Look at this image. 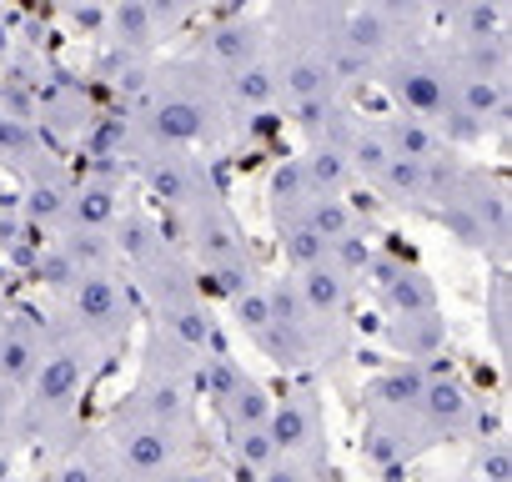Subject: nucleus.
Returning <instances> with one entry per match:
<instances>
[{"label": "nucleus", "mask_w": 512, "mask_h": 482, "mask_svg": "<svg viewBox=\"0 0 512 482\" xmlns=\"http://www.w3.org/2000/svg\"><path fill=\"white\" fill-rule=\"evenodd\" d=\"M101 367L106 362L81 337H71L61 322L46 317V347H41L31 387L21 392L16 432H26L36 442H61L76 427V407H81V397H86V387L96 382Z\"/></svg>", "instance_id": "nucleus-1"}, {"label": "nucleus", "mask_w": 512, "mask_h": 482, "mask_svg": "<svg viewBox=\"0 0 512 482\" xmlns=\"http://www.w3.org/2000/svg\"><path fill=\"white\" fill-rule=\"evenodd\" d=\"M51 322H61L71 337H81L106 362L136 332V292H131L126 272H81L56 297V317Z\"/></svg>", "instance_id": "nucleus-2"}, {"label": "nucleus", "mask_w": 512, "mask_h": 482, "mask_svg": "<svg viewBox=\"0 0 512 482\" xmlns=\"http://www.w3.org/2000/svg\"><path fill=\"white\" fill-rule=\"evenodd\" d=\"M437 221L447 226V236L467 252H492L502 262L507 252V186L502 176H487L477 166H457L442 206H437Z\"/></svg>", "instance_id": "nucleus-3"}, {"label": "nucleus", "mask_w": 512, "mask_h": 482, "mask_svg": "<svg viewBox=\"0 0 512 482\" xmlns=\"http://www.w3.org/2000/svg\"><path fill=\"white\" fill-rule=\"evenodd\" d=\"M372 81H377L382 96L397 106L392 116L437 126L442 111H447V66H442V51L427 46V41L382 56V61L372 66Z\"/></svg>", "instance_id": "nucleus-4"}, {"label": "nucleus", "mask_w": 512, "mask_h": 482, "mask_svg": "<svg viewBox=\"0 0 512 482\" xmlns=\"http://www.w3.org/2000/svg\"><path fill=\"white\" fill-rule=\"evenodd\" d=\"M267 427H272L277 457H292L307 472H317L322 482H337L332 437H327V407H322L312 382H287V392L272 397V422Z\"/></svg>", "instance_id": "nucleus-5"}, {"label": "nucleus", "mask_w": 512, "mask_h": 482, "mask_svg": "<svg viewBox=\"0 0 512 482\" xmlns=\"http://www.w3.org/2000/svg\"><path fill=\"white\" fill-rule=\"evenodd\" d=\"M41 347H46V317L0 297V442L6 447L16 437V407L36 377Z\"/></svg>", "instance_id": "nucleus-6"}, {"label": "nucleus", "mask_w": 512, "mask_h": 482, "mask_svg": "<svg viewBox=\"0 0 512 482\" xmlns=\"http://www.w3.org/2000/svg\"><path fill=\"white\" fill-rule=\"evenodd\" d=\"M362 282H367V292L377 297V312H382L387 327H392V322H412V317L442 312L432 277H427L417 262H407V257H397V252H387V247H377V257H372V267L362 272Z\"/></svg>", "instance_id": "nucleus-7"}, {"label": "nucleus", "mask_w": 512, "mask_h": 482, "mask_svg": "<svg viewBox=\"0 0 512 482\" xmlns=\"http://www.w3.org/2000/svg\"><path fill=\"white\" fill-rule=\"evenodd\" d=\"M71 196H76V171L56 156H41L21 171V206L16 216L31 221L36 231L56 236L66 226V211H71Z\"/></svg>", "instance_id": "nucleus-8"}, {"label": "nucleus", "mask_w": 512, "mask_h": 482, "mask_svg": "<svg viewBox=\"0 0 512 482\" xmlns=\"http://www.w3.org/2000/svg\"><path fill=\"white\" fill-rule=\"evenodd\" d=\"M186 11H161V6H141V0H126V6H111L106 11V31H101V46H111V51H131V56H151L166 36H171V26L181 21Z\"/></svg>", "instance_id": "nucleus-9"}, {"label": "nucleus", "mask_w": 512, "mask_h": 482, "mask_svg": "<svg viewBox=\"0 0 512 482\" xmlns=\"http://www.w3.org/2000/svg\"><path fill=\"white\" fill-rule=\"evenodd\" d=\"M262 56H267V31L251 16H216L191 61H201L211 76H221V71H236L246 61H262Z\"/></svg>", "instance_id": "nucleus-10"}, {"label": "nucleus", "mask_w": 512, "mask_h": 482, "mask_svg": "<svg viewBox=\"0 0 512 482\" xmlns=\"http://www.w3.org/2000/svg\"><path fill=\"white\" fill-rule=\"evenodd\" d=\"M51 482H121V472L111 467L96 432H71L66 442H56Z\"/></svg>", "instance_id": "nucleus-11"}, {"label": "nucleus", "mask_w": 512, "mask_h": 482, "mask_svg": "<svg viewBox=\"0 0 512 482\" xmlns=\"http://www.w3.org/2000/svg\"><path fill=\"white\" fill-rule=\"evenodd\" d=\"M46 156V136L26 121H11L6 111H0V166H11V171H26L31 161Z\"/></svg>", "instance_id": "nucleus-12"}, {"label": "nucleus", "mask_w": 512, "mask_h": 482, "mask_svg": "<svg viewBox=\"0 0 512 482\" xmlns=\"http://www.w3.org/2000/svg\"><path fill=\"white\" fill-rule=\"evenodd\" d=\"M472 477H477V482H507V477H512V457H507V442H502V432H492V437H477Z\"/></svg>", "instance_id": "nucleus-13"}, {"label": "nucleus", "mask_w": 512, "mask_h": 482, "mask_svg": "<svg viewBox=\"0 0 512 482\" xmlns=\"http://www.w3.org/2000/svg\"><path fill=\"white\" fill-rule=\"evenodd\" d=\"M251 482H322L317 472H307L302 462H292V457H272L262 472H256Z\"/></svg>", "instance_id": "nucleus-14"}, {"label": "nucleus", "mask_w": 512, "mask_h": 482, "mask_svg": "<svg viewBox=\"0 0 512 482\" xmlns=\"http://www.w3.org/2000/svg\"><path fill=\"white\" fill-rule=\"evenodd\" d=\"M161 482H231V477H226L221 467H211V462H201V457H196V462H186V467L166 472Z\"/></svg>", "instance_id": "nucleus-15"}, {"label": "nucleus", "mask_w": 512, "mask_h": 482, "mask_svg": "<svg viewBox=\"0 0 512 482\" xmlns=\"http://www.w3.org/2000/svg\"><path fill=\"white\" fill-rule=\"evenodd\" d=\"M492 337H497V352H507V282L502 277L492 282Z\"/></svg>", "instance_id": "nucleus-16"}]
</instances>
